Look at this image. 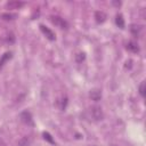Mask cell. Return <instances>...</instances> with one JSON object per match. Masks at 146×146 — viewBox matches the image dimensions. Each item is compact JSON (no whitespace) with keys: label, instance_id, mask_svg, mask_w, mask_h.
I'll list each match as a JSON object with an SVG mask.
<instances>
[{"label":"cell","instance_id":"1","mask_svg":"<svg viewBox=\"0 0 146 146\" xmlns=\"http://www.w3.org/2000/svg\"><path fill=\"white\" fill-rule=\"evenodd\" d=\"M90 113H91L92 119L96 120V121H99V120H102V119L104 117L103 111H102V108H100L99 106H92V107L90 108Z\"/></svg>","mask_w":146,"mask_h":146},{"label":"cell","instance_id":"2","mask_svg":"<svg viewBox=\"0 0 146 146\" xmlns=\"http://www.w3.org/2000/svg\"><path fill=\"white\" fill-rule=\"evenodd\" d=\"M50 21H51L52 24H55L59 29H66L67 27V23L62 17H59V16H51L50 17Z\"/></svg>","mask_w":146,"mask_h":146},{"label":"cell","instance_id":"3","mask_svg":"<svg viewBox=\"0 0 146 146\" xmlns=\"http://www.w3.org/2000/svg\"><path fill=\"white\" fill-rule=\"evenodd\" d=\"M21 120H22L25 124H27V125H33L32 115H31V113L27 112V111H24V112L21 113Z\"/></svg>","mask_w":146,"mask_h":146},{"label":"cell","instance_id":"4","mask_svg":"<svg viewBox=\"0 0 146 146\" xmlns=\"http://www.w3.org/2000/svg\"><path fill=\"white\" fill-rule=\"evenodd\" d=\"M40 30H41V32L49 39V40H55V34H54V32L51 31V30H49L48 27H46L44 25H40Z\"/></svg>","mask_w":146,"mask_h":146},{"label":"cell","instance_id":"5","mask_svg":"<svg viewBox=\"0 0 146 146\" xmlns=\"http://www.w3.org/2000/svg\"><path fill=\"white\" fill-rule=\"evenodd\" d=\"M24 5V2H22V1H9V2H7L6 3V8L7 9H19L22 6Z\"/></svg>","mask_w":146,"mask_h":146},{"label":"cell","instance_id":"6","mask_svg":"<svg viewBox=\"0 0 146 146\" xmlns=\"http://www.w3.org/2000/svg\"><path fill=\"white\" fill-rule=\"evenodd\" d=\"M90 98L95 102H98L102 98V91L99 89H92L90 91Z\"/></svg>","mask_w":146,"mask_h":146},{"label":"cell","instance_id":"7","mask_svg":"<svg viewBox=\"0 0 146 146\" xmlns=\"http://www.w3.org/2000/svg\"><path fill=\"white\" fill-rule=\"evenodd\" d=\"M31 144V137L30 136H24L18 140L17 146H29Z\"/></svg>","mask_w":146,"mask_h":146},{"label":"cell","instance_id":"8","mask_svg":"<svg viewBox=\"0 0 146 146\" xmlns=\"http://www.w3.org/2000/svg\"><path fill=\"white\" fill-rule=\"evenodd\" d=\"M115 23H116V25H117L120 29H123V27H124V19H123V17H122V15H121V14L116 15Z\"/></svg>","mask_w":146,"mask_h":146},{"label":"cell","instance_id":"9","mask_svg":"<svg viewBox=\"0 0 146 146\" xmlns=\"http://www.w3.org/2000/svg\"><path fill=\"white\" fill-rule=\"evenodd\" d=\"M127 49L128 50H130V51H132V52H137L138 50H139V48H138V46H137V43H135V42H129L128 44H127Z\"/></svg>","mask_w":146,"mask_h":146},{"label":"cell","instance_id":"10","mask_svg":"<svg viewBox=\"0 0 146 146\" xmlns=\"http://www.w3.org/2000/svg\"><path fill=\"white\" fill-rule=\"evenodd\" d=\"M105 18H106L105 13H103V11H97V13H96V21H97L98 23H103V22L105 21Z\"/></svg>","mask_w":146,"mask_h":146},{"label":"cell","instance_id":"11","mask_svg":"<svg viewBox=\"0 0 146 146\" xmlns=\"http://www.w3.org/2000/svg\"><path fill=\"white\" fill-rule=\"evenodd\" d=\"M139 94L141 95V97H145V82H141L139 86Z\"/></svg>","mask_w":146,"mask_h":146},{"label":"cell","instance_id":"12","mask_svg":"<svg viewBox=\"0 0 146 146\" xmlns=\"http://www.w3.org/2000/svg\"><path fill=\"white\" fill-rule=\"evenodd\" d=\"M59 103H60V104H59L60 110H64V108L66 107V105H67V98H63V99H60Z\"/></svg>","mask_w":146,"mask_h":146},{"label":"cell","instance_id":"13","mask_svg":"<svg viewBox=\"0 0 146 146\" xmlns=\"http://www.w3.org/2000/svg\"><path fill=\"white\" fill-rule=\"evenodd\" d=\"M1 17H2L3 19H14L15 15H11V14H2Z\"/></svg>","mask_w":146,"mask_h":146},{"label":"cell","instance_id":"14","mask_svg":"<svg viewBox=\"0 0 146 146\" xmlns=\"http://www.w3.org/2000/svg\"><path fill=\"white\" fill-rule=\"evenodd\" d=\"M43 137H44V139H47V140H49L50 143H54V140L51 139V136H50L49 133H47V132H44V133H43Z\"/></svg>","mask_w":146,"mask_h":146},{"label":"cell","instance_id":"15","mask_svg":"<svg viewBox=\"0 0 146 146\" xmlns=\"http://www.w3.org/2000/svg\"><path fill=\"white\" fill-rule=\"evenodd\" d=\"M84 59V54H79V56L76 57V60L78 62H81V60H83Z\"/></svg>","mask_w":146,"mask_h":146}]
</instances>
